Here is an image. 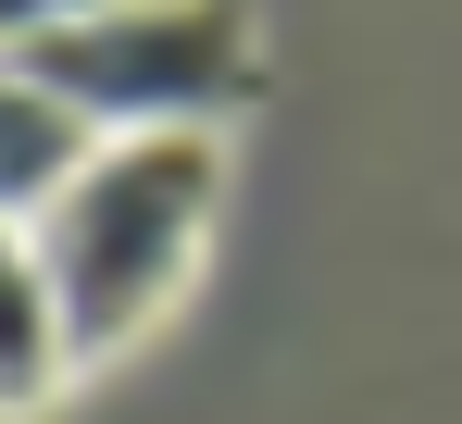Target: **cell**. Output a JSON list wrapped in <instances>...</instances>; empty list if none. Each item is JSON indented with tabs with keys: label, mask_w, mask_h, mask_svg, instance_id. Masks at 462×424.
<instances>
[{
	"label": "cell",
	"mask_w": 462,
	"mask_h": 424,
	"mask_svg": "<svg viewBox=\"0 0 462 424\" xmlns=\"http://www.w3.org/2000/svg\"><path fill=\"white\" fill-rule=\"evenodd\" d=\"M213 212H226V138H100L88 150V175L25 225L51 287H63L76 362L138 350L188 300L200 250H213Z\"/></svg>",
	"instance_id": "6da1fadb"
},
{
	"label": "cell",
	"mask_w": 462,
	"mask_h": 424,
	"mask_svg": "<svg viewBox=\"0 0 462 424\" xmlns=\"http://www.w3.org/2000/svg\"><path fill=\"white\" fill-rule=\"evenodd\" d=\"M13 63L51 75L88 138H226L263 100V25L250 0H113Z\"/></svg>",
	"instance_id": "7a4b0ae2"
},
{
	"label": "cell",
	"mask_w": 462,
	"mask_h": 424,
	"mask_svg": "<svg viewBox=\"0 0 462 424\" xmlns=\"http://www.w3.org/2000/svg\"><path fill=\"white\" fill-rule=\"evenodd\" d=\"M76 374L88 362H76V325H63V287H51L25 225H0V424L51 412Z\"/></svg>",
	"instance_id": "3957f363"
},
{
	"label": "cell",
	"mask_w": 462,
	"mask_h": 424,
	"mask_svg": "<svg viewBox=\"0 0 462 424\" xmlns=\"http://www.w3.org/2000/svg\"><path fill=\"white\" fill-rule=\"evenodd\" d=\"M88 150H100V138H88V113H76L38 63L0 51V225H38V212L88 175Z\"/></svg>",
	"instance_id": "277c9868"
},
{
	"label": "cell",
	"mask_w": 462,
	"mask_h": 424,
	"mask_svg": "<svg viewBox=\"0 0 462 424\" xmlns=\"http://www.w3.org/2000/svg\"><path fill=\"white\" fill-rule=\"evenodd\" d=\"M88 13H113V0H0V51H38V38H63Z\"/></svg>",
	"instance_id": "5b68a950"
}]
</instances>
